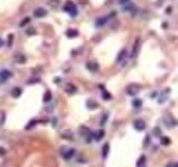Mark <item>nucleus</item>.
Masks as SVG:
<instances>
[{"mask_svg": "<svg viewBox=\"0 0 178 167\" xmlns=\"http://www.w3.org/2000/svg\"><path fill=\"white\" fill-rule=\"evenodd\" d=\"M140 47H141V40H140L139 38H137L136 40H135V42H134V45H133L131 55H130L131 58H136V57H138L139 51H140Z\"/></svg>", "mask_w": 178, "mask_h": 167, "instance_id": "f257e3e1", "label": "nucleus"}, {"mask_svg": "<svg viewBox=\"0 0 178 167\" xmlns=\"http://www.w3.org/2000/svg\"><path fill=\"white\" fill-rule=\"evenodd\" d=\"M64 10L67 11L70 16H76L77 15V7L71 1H67V4L64 7Z\"/></svg>", "mask_w": 178, "mask_h": 167, "instance_id": "f03ea898", "label": "nucleus"}, {"mask_svg": "<svg viewBox=\"0 0 178 167\" xmlns=\"http://www.w3.org/2000/svg\"><path fill=\"white\" fill-rule=\"evenodd\" d=\"M139 90H140V87H139V85H137V84H131V85H129L127 87V89H126L127 94L130 95V96L137 95L139 93Z\"/></svg>", "mask_w": 178, "mask_h": 167, "instance_id": "7ed1b4c3", "label": "nucleus"}, {"mask_svg": "<svg viewBox=\"0 0 178 167\" xmlns=\"http://www.w3.org/2000/svg\"><path fill=\"white\" fill-rule=\"evenodd\" d=\"M47 15H48V11H47V9H44V7H38L33 10V16L36 18H42Z\"/></svg>", "mask_w": 178, "mask_h": 167, "instance_id": "20e7f679", "label": "nucleus"}, {"mask_svg": "<svg viewBox=\"0 0 178 167\" xmlns=\"http://www.w3.org/2000/svg\"><path fill=\"white\" fill-rule=\"evenodd\" d=\"M86 68L88 69L89 71L96 72L99 69V65H98L96 61H87V62H86Z\"/></svg>", "mask_w": 178, "mask_h": 167, "instance_id": "39448f33", "label": "nucleus"}, {"mask_svg": "<svg viewBox=\"0 0 178 167\" xmlns=\"http://www.w3.org/2000/svg\"><path fill=\"white\" fill-rule=\"evenodd\" d=\"M134 127H135V129L141 132V130H144L145 128H146V122H145L143 119H136V120L134 122Z\"/></svg>", "mask_w": 178, "mask_h": 167, "instance_id": "423d86ee", "label": "nucleus"}, {"mask_svg": "<svg viewBox=\"0 0 178 167\" xmlns=\"http://www.w3.org/2000/svg\"><path fill=\"white\" fill-rule=\"evenodd\" d=\"M11 76H12V74H11V71L8 70V69H4V70L0 71V80H1L2 83H5L6 80H8Z\"/></svg>", "mask_w": 178, "mask_h": 167, "instance_id": "0eeeda50", "label": "nucleus"}, {"mask_svg": "<svg viewBox=\"0 0 178 167\" xmlns=\"http://www.w3.org/2000/svg\"><path fill=\"white\" fill-rule=\"evenodd\" d=\"M108 20H109V17H108V16L100 17V18H98V19L96 20L95 25H96L97 27H102V26H105L106 23H107V21H108Z\"/></svg>", "mask_w": 178, "mask_h": 167, "instance_id": "6e6552de", "label": "nucleus"}, {"mask_svg": "<svg viewBox=\"0 0 178 167\" xmlns=\"http://www.w3.org/2000/svg\"><path fill=\"white\" fill-rule=\"evenodd\" d=\"M165 124H166V126H170V127H174L175 125H176V120H175V118L172 116V115H167L165 117Z\"/></svg>", "mask_w": 178, "mask_h": 167, "instance_id": "1a4fd4ad", "label": "nucleus"}, {"mask_svg": "<svg viewBox=\"0 0 178 167\" xmlns=\"http://www.w3.org/2000/svg\"><path fill=\"white\" fill-rule=\"evenodd\" d=\"M65 90H66V93L68 95H73L77 91V87L75 85H72V84H68L66 86V88H65Z\"/></svg>", "mask_w": 178, "mask_h": 167, "instance_id": "9d476101", "label": "nucleus"}, {"mask_svg": "<svg viewBox=\"0 0 178 167\" xmlns=\"http://www.w3.org/2000/svg\"><path fill=\"white\" fill-rule=\"evenodd\" d=\"M22 94V89L20 87H15V88L11 90V96L13 97V98H18V97H20Z\"/></svg>", "mask_w": 178, "mask_h": 167, "instance_id": "9b49d317", "label": "nucleus"}, {"mask_svg": "<svg viewBox=\"0 0 178 167\" xmlns=\"http://www.w3.org/2000/svg\"><path fill=\"white\" fill-rule=\"evenodd\" d=\"M66 36L68 38H75L78 36V30L76 29H68L66 31Z\"/></svg>", "mask_w": 178, "mask_h": 167, "instance_id": "f8f14e48", "label": "nucleus"}, {"mask_svg": "<svg viewBox=\"0 0 178 167\" xmlns=\"http://www.w3.org/2000/svg\"><path fill=\"white\" fill-rule=\"evenodd\" d=\"M13 59H15V61L18 62V64H25V61H26L25 56L21 55V54H16L15 57H13Z\"/></svg>", "mask_w": 178, "mask_h": 167, "instance_id": "ddd939ff", "label": "nucleus"}, {"mask_svg": "<svg viewBox=\"0 0 178 167\" xmlns=\"http://www.w3.org/2000/svg\"><path fill=\"white\" fill-rule=\"evenodd\" d=\"M46 2L52 8H57L60 5V0H46Z\"/></svg>", "mask_w": 178, "mask_h": 167, "instance_id": "4468645a", "label": "nucleus"}, {"mask_svg": "<svg viewBox=\"0 0 178 167\" xmlns=\"http://www.w3.org/2000/svg\"><path fill=\"white\" fill-rule=\"evenodd\" d=\"M75 155V149H69L67 153H64V158L65 159H70L72 156Z\"/></svg>", "mask_w": 178, "mask_h": 167, "instance_id": "2eb2a0df", "label": "nucleus"}, {"mask_svg": "<svg viewBox=\"0 0 178 167\" xmlns=\"http://www.w3.org/2000/svg\"><path fill=\"white\" fill-rule=\"evenodd\" d=\"M126 54H127V51H126V49H122L120 52H119V55H118V57H117V61L118 62H120V61H122L124 59H125V57H126Z\"/></svg>", "mask_w": 178, "mask_h": 167, "instance_id": "dca6fc26", "label": "nucleus"}, {"mask_svg": "<svg viewBox=\"0 0 178 167\" xmlns=\"http://www.w3.org/2000/svg\"><path fill=\"white\" fill-rule=\"evenodd\" d=\"M51 98H52L51 91H50V90H47V91H46V94L44 95V103H48V101L51 100Z\"/></svg>", "mask_w": 178, "mask_h": 167, "instance_id": "f3484780", "label": "nucleus"}, {"mask_svg": "<svg viewBox=\"0 0 178 167\" xmlns=\"http://www.w3.org/2000/svg\"><path fill=\"white\" fill-rule=\"evenodd\" d=\"M108 151H109V144L107 143V144H105L104 145V147H102V157H104V158L107 157Z\"/></svg>", "mask_w": 178, "mask_h": 167, "instance_id": "a211bd4d", "label": "nucleus"}, {"mask_svg": "<svg viewBox=\"0 0 178 167\" xmlns=\"http://www.w3.org/2000/svg\"><path fill=\"white\" fill-rule=\"evenodd\" d=\"M104 135H105V132H104V130H99L98 133H96L94 135L95 139H96V140H100V139L104 137Z\"/></svg>", "mask_w": 178, "mask_h": 167, "instance_id": "6ab92c4d", "label": "nucleus"}, {"mask_svg": "<svg viewBox=\"0 0 178 167\" xmlns=\"http://www.w3.org/2000/svg\"><path fill=\"white\" fill-rule=\"evenodd\" d=\"M87 105H88V108H90V109H95V108L98 106L97 103L94 101V100H88V101H87Z\"/></svg>", "mask_w": 178, "mask_h": 167, "instance_id": "aec40b11", "label": "nucleus"}, {"mask_svg": "<svg viewBox=\"0 0 178 167\" xmlns=\"http://www.w3.org/2000/svg\"><path fill=\"white\" fill-rule=\"evenodd\" d=\"M26 33L28 36H33V35H36V29L33 27H28L27 30H26Z\"/></svg>", "mask_w": 178, "mask_h": 167, "instance_id": "412c9836", "label": "nucleus"}, {"mask_svg": "<svg viewBox=\"0 0 178 167\" xmlns=\"http://www.w3.org/2000/svg\"><path fill=\"white\" fill-rule=\"evenodd\" d=\"M29 22H30V18H29V17H26V18H25V19L20 22V27H25V26H26V25H28Z\"/></svg>", "mask_w": 178, "mask_h": 167, "instance_id": "4be33fe9", "label": "nucleus"}, {"mask_svg": "<svg viewBox=\"0 0 178 167\" xmlns=\"http://www.w3.org/2000/svg\"><path fill=\"white\" fill-rule=\"evenodd\" d=\"M133 106L135 107V108H139V107L141 106V101H140L139 99H134Z\"/></svg>", "mask_w": 178, "mask_h": 167, "instance_id": "5701e85b", "label": "nucleus"}, {"mask_svg": "<svg viewBox=\"0 0 178 167\" xmlns=\"http://www.w3.org/2000/svg\"><path fill=\"white\" fill-rule=\"evenodd\" d=\"M161 143H162V145H169L170 144V139L168 137H161Z\"/></svg>", "mask_w": 178, "mask_h": 167, "instance_id": "b1692460", "label": "nucleus"}, {"mask_svg": "<svg viewBox=\"0 0 178 167\" xmlns=\"http://www.w3.org/2000/svg\"><path fill=\"white\" fill-rule=\"evenodd\" d=\"M12 41H13V35H9L8 36V47H11L12 46Z\"/></svg>", "mask_w": 178, "mask_h": 167, "instance_id": "393cba45", "label": "nucleus"}, {"mask_svg": "<svg viewBox=\"0 0 178 167\" xmlns=\"http://www.w3.org/2000/svg\"><path fill=\"white\" fill-rule=\"evenodd\" d=\"M145 159H146V157H145V156L140 157V158H139V161L137 163V167H140V166H141V164L144 165V164H145Z\"/></svg>", "mask_w": 178, "mask_h": 167, "instance_id": "a878e982", "label": "nucleus"}, {"mask_svg": "<svg viewBox=\"0 0 178 167\" xmlns=\"http://www.w3.org/2000/svg\"><path fill=\"white\" fill-rule=\"evenodd\" d=\"M5 122V113L2 110H0V124Z\"/></svg>", "mask_w": 178, "mask_h": 167, "instance_id": "bb28decb", "label": "nucleus"}, {"mask_svg": "<svg viewBox=\"0 0 178 167\" xmlns=\"http://www.w3.org/2000/svg\"><path fill=\"white\" fill-rule=\"evenodd\" d=\"M102 96H104V99H110V98H111L110 95L108 94V93H106L105 90L102 91Z\"/></svg>", "mask_w": 178, "mask_h": 167, "instance_id": "cd10ccee", "label": "nucleus"}, {"mask_svg": "<svg viewBox=\"0 0 178 167\" xmlns=\"http://www.w3.org/2000/svg\"><path fill=\"white\" fill-rule=\"evenodd\" d=\"M166 167H178V165L176 164V163H169Z\"/></svg>", "mask_w": 178, "mask_h": 167, "instance_id": "c85d7f7f", "label": "nucleus"}, {"mask_svg": "<svg viewBox=\"0 0 178 167\" xmlns=\"http://www.w3.org/2000/svg\"><path fill=\"white\" fill-rule=\"evenodd\" d=\"M129 1H130V0H119V4H121V5H127Z\"/></svg>", "mask_w": 178, "mask_h": 167, "instance_id": "c756f323", "label": "nucleus"}, {"mask_svg": "<svg viewBox=\"0 0 178 167\" xmlns=\"http://www.w3.org/2000/svg\"><path fill=\"white\" fill-rule=\"evenodd\" d=\"M33 83H39V78H36V79H31L30 81H28V84H33Z\"/></svg>", "mask_w": 178, "mask_h": 167, "instance_id": "7c9ffc66", "label": "nucleus"}, {"mask_svg": "<svg viewBox=\"0 0 178 167\" xmlns=\"http://www.w3.org/2000/svg\"><path fill=\"white\" fill-rule=\"evenodd\" d=\"M6 154V150L4 148H0V156H4Z\"/></svg>", "mask_w": 178, "mask_h": 167, "instance_id": "2f4dec72", "label": "nucleus"}, {"mask_svg": "<svg viewBox=\"0 0 178 167\" xmlns=\"http://www.w3.org/2000/svg\"><path fill=\"white\" fill-rule=\"evenodd\" d=\"M4 45H5V41H4V39L0 38V48H2V47H4Z\"/></svg>", "mask_w": 178, "mask_h": 167, "instance_id": "473e14b6", "label": "nucleus"}]
</instances>
